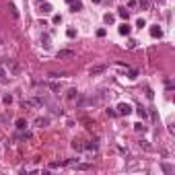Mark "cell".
<instances>
[{
    "instance_id": "obj_7",
    "label": "cell",
    "mask_w": 175,
    "mask_h": 175,
    "mask_svg": "<svg viewBox=\"0 0 175 175\" xmlns=\"http://www.w3.org/2000/svg\"><path fill=\"white\" fill-rule=\"evenodd\" d=\"M70 10H72V12H76V10H83V2H81V0H76V2L72 0V2H70Z\"/></svg>"
},
{
    "instance_id": "obj_29",
    "label": "cell",
    "mask_w": 175,
    "mask_h": 175,
    "mask_svg": "<svg viewBox=\"0 0 175 175\" xmlns=\"http://www.w3.org/2000/svg\"><path fill=\"white\" fill-rule=\"evenodd\" d=\"M157 2H159V4H165V0H157Z\"/></svg>"
},
{
    "instance_id": "obj_22",
    "label": "cell",
    "mask_w": 175,
    "mask_h": 175,
    "mask_svg": "<svg viewBox=\"0 0 175 175\" xmlns=\"http://www.w3.org/2000/svg\"><path fill=\"white\" fill-rule=\"evenodd\" d=\"M138 4H140L142 8H148V0H138Z\"/></svg>"
},
{
    "instance_id": "obj_27",
    "label": "cell",
    "mask_w": 175,
    "mask_h": 175,
    "mask_svg": "<svg viewBox=\"0 0 175 175\" xmlns=\"http://www.w3.org/2000/svg\"><path fill=\"white\" fill-rule=\"evenodd\" d=\"M105 33H107L105 29H99V31H97V35H99V37H105Z\"/></svg>"
},
{
    "instance_id": "obj_19",
    "label": "cell",
    "mask_w": 175,
    "mask_h": 175,
    "mask_svg": "<svg viewBox=\"0 0 175 175\" xmlns=\"http://www.w3.org/2000/svg\"><path fill=\"white\" fill-rule=\"evenodd\" d=\"M2 101H4L6 105H10V103H12V97H10V95H4V97H2Z\"/></svg>"
},
{
    "instance_id": "obj_21",
    "label": "cell",
    "mask_w": 175,
    "mask_h": 175,
    "mask_svg": "<svg viewBox=\"0 0 175 175\" xmlns=\"http://www.w3.org/2000/svg\"><path fill=\"white\" fill-rule=\"evenodd\" d=\"M60 23H62V17L56 15V17H54V25H60Z\"/></svg>"
},
{
    "instance_id": "obj_24",
    "label": "cell",
    "mask_w": 175,
    "mask_h": 175,
    "mask_svg": "<svg viewBox=\"0 0 175 175\" xmlns=\"http://www.w3.org/2000/svg\"><path fill=\"white\" fill-rule=\"evenodd\" d=\"M107 115H109V118H115V115H118V111H113V109H107Z\"/></svg>"
},
{
    "instance_id": "obj_8",
    "label": "cell",
    "mask_w": 175,
    "mask_h": 175,
    "mask_svg": "<svg viewBox=\"0 0 175 175\" xmlns=\"http://www.w3.org/2000/svg\"><path fill=\"white\" fill-rule=\"evenodd\" d=\"M89 72H91V76H97V74L105 72V66H93V68H91Z\"/></svg>"
},
{
    "instance_id": "obj_1",
    "label": "cell",
    "mask_w": 175,
    "mask_h": 175,
    "mask_svg": "<svg viewBox=\"0 0 175 175\" xmlns=\"http://www.w3.org/2000/svg\"><path fill=\"white\" fill-rule=\"evenodd\" d=\"M115 109H118V115H130L132 113V105L130 103H120Z\"/></svg>"
},
{
    "instance_id": "obj_18",
    "label": "cell",
    "mask_w": 175,
    "mask_h": 175,
    "mask_svg": "<svg viewBox=\"0 0 175 175\" xmlns=\"http://www.w3.org/2000/svg\"><path fill=\"white\" fill-rule=\"evenodd\" d=\"M66 35H68V37H76V29H72V27H70V29L66 31Z\"/></svg>"
},
{
    "instance_id": "obj_15",
    "label": "cell",
    "mask_w": 175,
    "mask_h": 175,
    "mask_svg": "<svg viewBox=\"0 0 175 175\" xmlns=\"http://www.w3.org/2000/svg\"><path fill=\"white\" fill-rule=\"evenodd\" d=\"M103 21H105V23H107V25H111V23H113V21H115V17H113V15H109V12H107V15H105V17H103Z\"/></svg>"
},
{
    "instance_id": "obj_13",
    "label": "cell",
    "mask_w": 175,
    "mask_h": 175,
    "mask_svg": "<svg viewBox=\"0 0 175 175\" xmlns=\"http://www.w3.org/2000/svg\"><path fill=\"white\" fill-rule=\"evenodd\" d=\"M118 15H120V17H122V19H126V21H128V17H130V12H128V10H126V8H124V6H122V8H120V10H118Z\"/></svg>"
},
{
    "instance_id": "obj_6",
    "label": "cell",
    "mask_w": 175,
    "mask_h": 175,
    "mask_svg": "<svg viewBox=\"0 0 175 175\" xmlns=\"http://www.w3.org/2000/svg\"><path fill=\"white\" fill-rule=\"evenodd\" d=\"M150 35L152 37H163V29L159 25H155V27H150Z\"/></svg>"
},
{
    "instance_id": "obj_14",
    "label": "cell",
    "mask_w": 175,
    "mask_h": 175,
    "mask_svg": "<svg viewBox=\"0 0 175 175\" xmlns=\"http://www.w3.org/2000/svg\"><path fill=\"white\" fill-rule=\"evenodd\" d=\"M134 130L136 132H146V126H144L142 122H138V124H134Z\"/></svg>"
},
{
    "instance_id": "obj_16",
    "label": "cell",
    "mask_w": 175,
    "mask_h": 175,
    "mask_svg": "<svg viewBox=\"0 0 175 175\" xmlns=\"http://www.w3.org/2000/svg\"><path fill=\"white\" fill-rule=\"evenodd\" d=\"M138 146H140V148H144V150H150V144H148L146 140H140V142H138Z\"/></svg>"
},
{
    "instance_id": "obj_30",
    "label": "cell",
    "mask_w": 175,
    "mask_h": 175,
    "mask_svg": "<svg viewBox=\"0 0 175 175\" xmlns=\"http://www.w3.org/2000/svg\"><path fill=\"white\" fill-rule=\"evenodd\" d=\"M93 2H95V4H99V2H101V0H93Z\"/></svg>"
},
{
    "instance_id": "obj_4",
    "label": "cell",
    "mask_w": 175,
    "mask_h": 175,
    "mask_svg": "<svg viewBox=\"0 0 175 175\" xmlns=\"http://www.w3.org/2000/svg\"><path fill=\"white\" fill-rule=\"evenodd\" d=\"M35 126H37V128H45V126H49V118H37V120H35Z\"/></svg>"
},
{
    "instance_id": "obj_9",
    "label": "cell",
    "mask_w": 175,
    "mask_h": 175,
    "mask_svg": "<svg viewBox=\"0 0 175 175\" xmlns=\"http://www.w3.org/2000/svg\"><path fill=\"white\" fill-rule=\"evenodd\" d=\"M85 148H87V150H97V148H99V140H91V142H87Z\"/></svg>"
},
{
    "instance_id": "obj_28",
    "label": "cell",
    "mask_w": 175,
    "mask_h": 175,
    "mask_svg": "<svg viewBox=\"0 0 175 175\" xmlns=\"http://www.w3.org/2000/svg\"><path fill=\"white\" fill-rule=\"evenodd\" d=\"M128 47H130V49H134V47H136V41H134V39H130V41H128Z\"/></svg>"
},
{
    "instance_id": "obj_11",
    "label": "cell",
    "mask_w": 175,
    "mask_h": 175,
    "mask_svg": "<svg viewBox=\"0 0 175 175\" xmlns=\"http://www.w3.org/2000/svg\"><path fill=\"white\" fill-rule=\"evenodd\" d=\"M72 148H74V150H85V144H83L81 140H72Z\"/></svg>"
},
{
    "instance_id": "obj_10",
    "label": "cell",
    "mask_w": 175,
    "mask_h": 175,
    "mask_svg": "<svg viewBox=\"0 0 175 175\" xmlns=\"http://www.w3.org/2000/svg\"><path fill=\"white\" fill-rule=\"evenodd\" d=\"M17 128H19V130H25V128H27V120H25V118H19V120H17Z\"/></svg>"
},
{
    "instance_id": "obj_26",
    "label": "cell",
    "mask_w": 175,
    "mask_h": 175,
    "mask_svg": "<svg viewBox=\"0 0 175 175\" xmlns=\"http://www.w3.org/2000/svg\"><path fill=\"white\" fill-rule=\"evenodd\" d=\"M128 72H130V78H136V76H138V70H128Z\"/></svg>"
},
{
    "instance_id": "obj_25",
    "label": "cell",
    "mask_w": 175,
    "mask_h": 175,
    "mask_svg": "<svg viewBox=\"0 0 175 175\" xmlns=\"http://www.w3.org/2000/svg\"><path fill=\"white\" fill-rule=\"evenodd\" d=\"M0 78H6V70L2 68V64H0Z\"/></svg>"
},
{
    "instance_id": "obj_23",
    "label": "cell",
    "mask_w": 175,
    "mask_h": 175,
    "mask_svg": "<svg viewBox=\"0 0 175 175\" xmlns=\"http://www.w3.org/2000/svg\"><path fill=\"white\" fill-rule=\"evenodd\" d=\"M138 115H140V118H146V111H144L142 107H138Z\"/></svg>"
},
{
    "instance_id": "obj_20",
    "label": "cell",
    "mask_w": 175,
    "mask_h": 175,
    "mask_svg": "<svg viewBox=\"0 0 175 175\" xmlns=\"http://www.w3.org/2000/svg\"><path fill=\"white\" fill-rule=\"evenodd\" d=\"M144 25H146V21H144V19H138V21H136V27H140V29H142Z\"/></svg>"
},
{
    "instance_id": "obj_12",
    "label": "cell",
    "mask_w": 175,
    "mask_h": 175,
    "mask_svg": "<svg viewBox=\"0 0 175 175\" xmlns=\"http://www.w3.org/2000/svg\"><path fill=\"white\" fill-rule=\"evenodd\" d=\"M41 45H44V49H49V35H41Z\"/></svg>"
},
{
    "instance_id": "obj_17",
    "label": "cell",
    "mask_w": 175,
    "mask_h": 175,
    "mask_svg": "<svg viewBox=\"0 0 175 175\" xmlns=\"http://www.w3.org/2000/svg\"><path fill=\"white\" fill-rule=\"evenodd\" d=\"M76 95H78V91H76V89H70V91H68V99H74Z\"/></svg>"
},
{
    "instance_id": "obj_2",
    "label": "cell",
    "mask_w": 175,
    "mask_h": 175,
    "mask_svg": "<svg viewBox=\"0 0 175 175\" xmlns=\"http://www.w3.org/2000/svg\"><path fill=\"white\" fill-rule=\"evenodd\" d=\"M56 58H58V60H66V58H74V49H60V52L56 54Z\"/></svg>"
},
{
    "instance_id": "obj_5",
    "label": "cell",
    "mask_w": 175,
    "mask_h": 175,
    "mask_svg": "<svg viewBox=\"0 0 175 175\" xmlns=\"http://www.w3.org/2000/svg\"><path fill=\"white\" fill-rule=\"evenodd\" d=\"M54 8H52V4H47V2H44V4H39V12L41 15H49Z\"/></svg>"
},
{
    "instance_id": "obj_3",
    "label": "cell",
    "mask_w": 175,
    "mask_h": 175,
    "mask_svg": "<svg viewBox=\"0 0 175 175\" xmlns=\"http://www.w3.org/2000/svg\"><path fill=\"white\" fill-rule=\"evenodd\" d=\"M118 31H120V35H130L132 27H130V25H128V23H122V25L118 27Z\"/></svg>"
}]
</instances>
